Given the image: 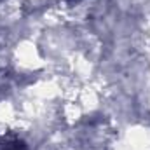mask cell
Returning a JSON list of instances; mask_svg holds the SVG:
<instances>
[{"label": "cell", "mask_w": 150, "mask_h": 150, "mask_svg": "<svg viewBox=\"0 0 150 150\" xmlns=\"http://www.w3.org/2000/svg\"><path fill=\"white\" fill-rule=\"evenodd\" d=\"M4 150H26V149H25L23 142L14 140V142H7V143L4 145Z\"/></svg>", "instance_id": "6da1fadb"}]
</instances>
